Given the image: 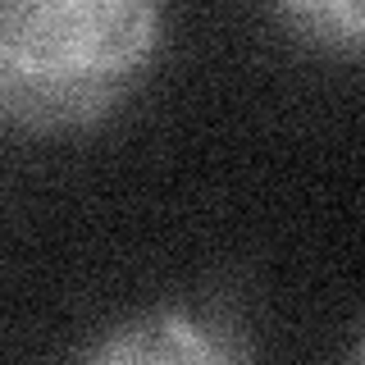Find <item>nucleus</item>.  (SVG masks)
Wrapping results in <instances>:
<instances>
[{
  "mask_svg": "<svg viewBox=\"0 0 365 365\" xmlns=\"http://www.w3.org/2000/svg\"><path fill=\"white\" fill-rule=\"evenodd\" d=\"M279 23L297 41L338 60H361L365 46V0H269Z\"/></svg>",
  "mask_w": 365,
  "mask_h": 365,
  "instance_id": "3",
  "label": "nucleus"
},
{
  "mask_svg": "<svg viewBox=\"0 0 365 365\" xmlns=\"http://www.w3.org/2000/svg\"><path fill=\"white\" fill-rule=\"evenodd\" d=\"M165 0H0V123L78 133L151 73Z\"/></svg>",
  "mask_w": 365,
  "mask_h": 365,
  "instance_id": "1",
  "label": "nucleus"
},
{
  "mask_svg": "<svg viewBox=\"0 0 365 365\" xmlns=\"http://www.w3.org/2000/svg\"><path fill=\"white\" fill-rule=\"evenodd\" d=\"M91 361H224V342L205 338V329L187 324L178 315H151L123 324L114 338L96 342L87 351Z\"/></svg>",
  "mask_w": 365,
  "mask_h": 365,
  "instance_id": "2",
  "label": "nucleus"
}]
</instances>
